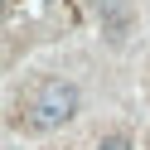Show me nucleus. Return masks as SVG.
I'll list each match as a JSON object with an SVG mask.
<instances>
[{
  "label": "nucleus",
  "mask_w": 150,
  "mask_h": 150,
  "mask_svg": "<svg viewBox=\"0 0 150 150\" xmlns=\"http://www.w3.org/2000/svg\"><path fill=\"white\" fill-rule=\"evenodd\" d=\"M78 107H82L78 82L44 78L39 87L24 97V126H29V131H58V126H68V121L78 116Z\"/></svg>",
  "instance_id": "1"
},
{
  "label": "nucleus",
  "mask_w": 150,
  "mask_h": 150,
  "mask_svg": "<svg viewBox=\"0 0 150 150\" xmlns=\"http://www.w3.org/2000/svg\"><path fill=\"white\" fill-rule=\"evenodd\" d=\"M97 10H102V24H107V39H126V29H131L126 0H102Z\"/></svg>",
  "instance_id": "2"
},
{
  "label": "nucleus",
  "mask_w": 150,
  "mask_h": 150,
  "mask_svg": "<svg viewBox=\"0 0 150 150\" xmlns=\"http://www.w3.org/2000/svg\"><path fill=\"white\" fill-rule=\"evenodd\" d=\"M97 150H131V140H126V136H121V131H111V136H107V140H102V145H97Z\"/></svg>",
  "instance_id": "3"
},
{
  "label": "nucleus",
  "mask_w": 150,
  "mask_h": 150,
  "mask_svg": "<svg viewBox=\"0 0 150 150\" xmlns=\"http://www.w3.org/2000/svg\"><path fill=\"white\" fill-rule=\"evenodd\" d=\"M0 5H5V0H0Z\"/></svg>",
  "instance_id": "4"
}]
</instances>
